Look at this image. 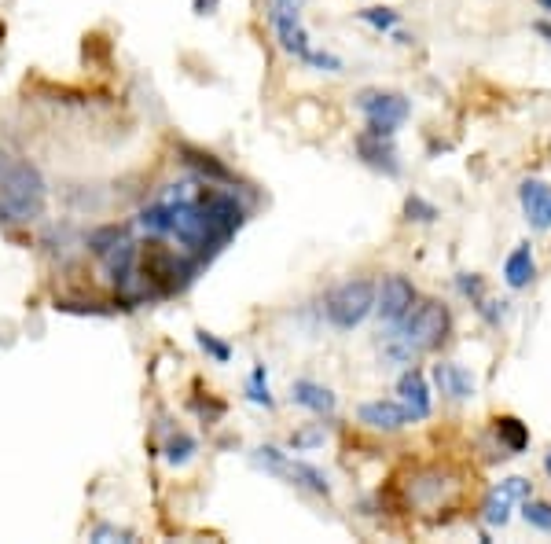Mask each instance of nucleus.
<instances>
[{"label":"nucleus","instance_id":"5","mask_svg":"<svg viewBox=\"0 0 551 544\" xmlns=\"http://www.w3.org/2000/svg\"><path fill=\"white\" fill-rule=\"evenodd\" d=\"M254 460H258L269 475L287 478L291 486L309 489V493H316V497H331V482H327V475L320 471V467L305 464V460H291V456L283 453V449H276V445H261Z\"/></svg>","mask_w":551,"mask_h":544},{"label":"nucleus","instance_id":"15","mask_svg":"<svg viewBox=\"0 0 551 544\" xmlns=\"http://www.w3.org/2000/svg\"><path fill=\"white\" fill-rule=\"evenodd\" d=\"M533 280H537V258H533V247H529V243H518L504 261V284L511 287V291H526Z\"/></svg>","mask_w":551,"mask_h":544},{"label":"nucleus","instance_id":"18","mask_svg":"<svg viewBox=\"0 0 551 544\" xmlns=\"http://www.w3.org/2000/svg\"><path fill=\"white\" fill-rule=\"evenodd\" d=\"M247 397L261 408H276V397H272V390H269V372H265V364H254V368H250Z\"/></svg>","mask_w":551,"mask_h":544},{"label":"nucleus","instance_id":"11","mask_svg":"<svg viewBox=\"0 0 551 544\" xmlns=\"http://www.w3.org/2000/svg\"><path fill=\"white\" fill-rule=\"evenodd\" d=\"M357 420L364 423V427H372V431H405L408 423H412V416H408V408L401 405V401H364V405L357 408Z\"/></svg>","mask_w":551,"mask_h":544},{"label":"nucleus","instance_id":"29","mask_svg":"<svg viewBox=\"0 0 551 544\" xmlns=\"http://www.w3.org/2000/svg\"><path fill=\"white\" fill-rule=\"evenodd\" d=\"M533 34H540L544 41H551V23L548 19H537V23H533Z\"/></svg>","mask_w":551,"mask_h":544},{"label":"nucleus","instance_id":"27","mask_svg":"<svg viewBox=\"0 0 551 544\" xmlns=\"http://www.w3.org/2000/svg\"><path fill=\"white\" fill-rule=\"evenodd\" d=\"M89 541H96V544H107V541H125V544H133L136 541V533L133 530H118V526H96V530L89 533Z\"/></svg>","mask_w":551,"mask_h":544},{"label":"nucleus","instance_id":"20","mask_svg":"<svg viewBox=\"0 0 551 544\" xmlns=\"http://www.w3.org/2000/svg\"><path fill=\"white\" fill-rule=\"evenodd\" d=\"M195 453H199V442H195L192 434H184V431L169 434V442H166V460H169L173 467L188 464V460H192Z\"/></svg>","mask_w":551,"mask_h":544},{"label":"nucleus","instance_id":"16","mask_svg":"<svg viewBox=\"0 0 551 544\" xmlns=\"http://www.w3.org/2000/svg\"><path fill=\"white\" fill-rule=\"evenodd\" d=\"M493 434H496V442L504 445L507 456H518V453H526L529 449V427L518 416H493Z\"/></svg>","mask_w":551,"mask_h":544},{"label":"nucleus","instance_id":"1","mask_svg":"<svg viewBox=\"0 0 551 544\" xmlns=\"http://www.w3.org/2000/svg\"><path fill=\"white\" fill-rule=\"evenodd\" d=\"M48 184L34 162L0 148V225H34L45 217Z\"/></svg>","mask_w":551,"mask_h":544},{"label":"nucleus","instance_id":"22","mask_svg":"<svg viewBox=\"0 0 551 544\" xmlns=\"http://www.w3.org/2000/svg\"><path fill=\"white\" fill-rule=\"evenodd\" d=\"M438 206L434 203H427V199H423V195H408L405 199V221H416V225H434V221H438Z\"/></svg>","mask_w":551,"mask_h":544},{"label":"nucleus","instance_id":"2","mask_svg":"<svg viewBox=\"0 0 551 544\" xmlns=\"http://www.w3.org/2000/svg\"><path fill=\"white\" fill-rule=\"evenodd\" d=\"M269 23L276 30V41L287 56L302 59L309 67L316 70H327V74H338V70H346V63L331 52H316L309 34H305L302 26V0H269Z\"/></svg>","mask_w":551,"mask_h":544},{"label":"nucleus","instance_id":"28","mask_svg":"<svg viewBox=\"0 0 551 544\" xmlns=\"http://www.w3.org/2000/svg\"><path fill=\"white\" fill-rule=\"evenodd\" d=\"M217 4H221V0H195L192 8H195V15H214Z\"/></svg>","mask_w":551,"mask_h":544},{"label":"nucleus","instance_id":"14","mask_svg":"<svg viewBox=\"0 0 551 544\" xmlns=\"http://www.w3.org/2000/svg\"><path fill=\"white\" fill-rule=\"evenodd\" d=\"M291 401L313 416H335L338 408V397L327 390V386L313 383V379H294L291 383Z\"/></svg>","mask_w":551,"mask_h":544},{"label":"nucleus","instance_id":"4","mask_svg":"<svg viewBox=\"0 0 551 544\" xmlns=\"http://www.w3.org/2000/svg\"><path fill=\"white\" fill-rule=\"evenodd\" d=\"M375 295H379V287H375V280H368V276H357V280L338 284L335 291L324 298L327 320H331L338 331L360 328V324L375 313Z\"/></svg>","mask_w":551,"mask_h":544},{"label":"nucleus","instance_id":"24","mask_svg":"<svg viewBox=\"0 0 551 544\" xmlns=\"http://www.w3.org/2000/svg\"><path fill=\"white\" fill-rule=\"evenodd\" d=\"M360 15V23H368L372 30H379V34H390L397 23H401V12L397 8H364Z\"/></svg>","mask_w":551,"mask_h":544},{"label":"nucleus","instance_id":"6","mask_svg":"<svg viewBox=\"0 0 551 544\" xmlns=\"http://www.w3.org/2000/svg\"><path fill=\"white\" fill-rule=\"evenodd\" d=\"M416 302H419L416 284H412L408 276H401V272H390L383 284H379V295H375V309H379V317H383L386 324H401V320L416 309Z\"/></svg>","mask_w":551,"mask_h":544},{"label":"nucleus","instance_id":"26","mask_svg":"<svg viewBox=\"0 0 551 544\" xmlns=\"http://www.w3.org/2000/svg\"><path fill=\"white\" fill-rule=\"evenodd\" d=\"M320 445H324V427H305V431L291 434L294 453H309V449H320Z\"/></svg>","mask_w":551,"mask_h":544},{"label":"nucleus","instance_id":"31","mask_svg":"<svg viewBox=\"0 0 551 544\" xmlns=\"http://www.w3.org/2000/svg\"><path fill=\"white\" fill-rule=\"evenodd\" d=\"M544 471H548V475H551V453L544 456Z\"/></svg>","mask_w":551,"mask_h":544},{"label":"nucleus","instance_id":"17","mask_svg":"<svg viewBox=\"0 0 551 544\" xmlns=\"http://www.w3.org/2000/svg\"><path fill=\"white\" fill-rule=\"evenodd\" d=\"M511 508H515V500L507 497L504 489H489L482 500V522L485 526H507L511 522Z\"/></svg>","mask_w":551,"mask_h":544},{"label":"nucleus","instance_id":"3","mask_svg":"<svg viewBox=\"0 0 551 544\" xmlns=\"http://www.w3.org/2000/svg\"><path fill=\"white\" fill-rule=\"evenodd\" d=\"M390 331H394L397 339L405 342L408 350H412V357H419V353H434L441 350L445 342H449L452 335V313L445 302H434V298H427V302H416V309L408 313L401 324H390Z\"/></svg>","mask_w":551,"mask_h":544},{"label":"nucleus","instance_id":"30","mask_svg":"<svg viewBox=\"0 0 551 544\" xmlns=\"http://www.w3.org/2000/svg\"><path fill=\"white\" fill-rule=\"evenodd\" d=\"M537 8H540V12H548V15H551V0H537Z\"/></svg>","mask_w":551,"mask_h":544},{"label":"nucleus","instance_id":"19","mask_svg":"<svg viewBox=\"0 0 551 544\" xmlns=\"http://www.w3.org/2000/svg\"><path fill=\"white\" fill-rule=\"evenodd\" d=\"M518 511H522V519H526L529 526H533V530L551 533V500L526 497L522 504H518Z\"/></svg>","mask_w":551,"mask_h":544},{"label":"nucleus","instance_id":"7","mask_svg":"<svg viewBox=\"0 0 551 544\" xmlns=\"http://www.w3.org/2000/svg\"><path fill=\"white\" fill-rule=\"evenodd\" d=\"M357 111L368 118V122H390L401 125L412 114V100L405 92H390V89H364L357 96Z\"/></svg>","mask_w":551,"mask_h":544},{"label":"nucleus","instance_id":"12","mask_svg":"<svg viewBox=\"0 0 551 544\" xmlns=\"http://www.w3.org/2000/svg\"><path fill=\"white\" fill-rule=\"evenodd\" d=\"M434 386H438L441 394L452 397V401H467V397L478 394V379H474L471 368H463L456 361H438L434 364Z\"/></svg>","mask_w":551,"mask_h":544},{"label":"nucleus","instance_id":"21","mask_svg":"<svg viewBox=\"0 0 551 544\" xmlns=\"http://www.w3.org/2000/svg\"><path fill=\"white\" fill-rule=\"evenodd\" d=\"M195 342H199V350H203L210 361H217V364H228V361H232V346H228L225 339H217L214 331L199 328V331H195Z\"/></svg>","mask_w":551,"mask_h":544},{"label":"nucleus","instance_id":"8","mask_svg":"<svg viewBox=\"0 0 551 544\" xmlns=\"http://www.w3.org/2000/svg\"><path fill=\"white\" fill-rule=\"evenodd\" d=\"M357 155L364 166L386 173V177H401V159H397L394 136H372L360 133L357 136Z\"/></svg>","mask_w":551,"mask_h":544},{"label":"nucleus","instance_id":"23","mask_svg":"<svg viewBox=\"0 0 551 544\" xmlns=\"http://www.w3.org/2000/svg\"><path fill=\"white\" fill-rule=\"evenodd\" d=\"M122 239H125V228L122 225H107V228H96V232H89V239H85V243H89V250L96 254V258H103V254H107L114 243H122Z\"/></svg>","mask_w":551,"mask_h":544},{"label":"nucleus","instance_id":"10","mask_svg":"<svg viewBox=\"0 0 551 544\" xmlns=\"http://www.w3.org/2000/svg\"><path fill=\"white\" fill-rule=\"evenodd\" d=\"M518 203H522V214L537 232H548L551 228V184L529 177V181L518 184Z\"/></svg>","mask_w":551,"mask_h":544},{"label":"nucleus","instance_id":"13","mask_svg":"<svg viewBox=\"0 0 551 544\" xmlns=\"http://www.w3.org/2000/svg\"><path fill=\"white\" fill-rule=\"evenodd\" d=\"M177 155H180V162H188V166L195 170V177H203V181H210V184H232L236 181V173L228 170L217 155H210V151L192 148V144H177Z\"/></svg>","mask_w":551,"mask_h":544},{"label":"nucleus","instance_id":"25","mask_svg":"<svg viewBox=\"0 0 551 544\" xmlns=\"http://www.w3.org/2000/svg\"><path fill=\"white\" fill-rule=\"evenodd\" d=\"M456 291H460L471 306H478L485 298V280L478 276V272H456Z\"/></svg>","mask_w":551,"mask_h":544},{"label":"nucleus","instance_id":"9","mask_svg":"<svg viewBox=\"0 0 551 544\" xmlns=\"http://www.w3.org/2000/svg\"><path fill=\"white\" fill-rule=\"evenodd\" d=\"M397 397H401V405L408 408L412 423L430 420V412H434V401H430L427 375L419 372V368H405V372H401V379H397Z\"/></svg>","mask_w":551,"mask_h":544}]
</instances>
